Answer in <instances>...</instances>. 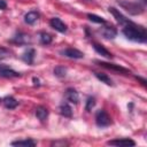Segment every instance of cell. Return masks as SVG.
<instances>
[{"instance_id":"cell-1","label":"cell","mask_w":147,"mask_h":147,"mask_svg":"<svg viewBox=\"0 0 147 147\" xmlns=\"http://www.w3.org/2000/svg\"><path fill=\"white\" fill-rule=\"evenodd\" d=\"M123 34L129 40H132V41H136V42H145L147 40L146 29L144 26L137 25V24H134L132 22L124 26Z\"/></svg>"},{"instance_id":"cell-2","label":"cell","mask_w":147,"mask_h":147,"mask_svg":"<svg viewBox=\"0 0 147 147\" xmlns=\"http://www.w3.org/2000/svg\"><path fill=\"white\" fill-rule=\"evenodd\" d=\"M117 3L131 15H140L145 11V7L138 2H131L127 0H117Z\"/></svg>"},{"instance_id":"cell-3","label":"cell","mask_w":147,"mask_h":147,"mask_svg":"<svg viewBox=\"0 0 147 147\" xmlns=\"http://www.w3.org/2000/svg\"><path fill=\"white\" fill-rule=\"evenodd\" d=\"M95 123L99 127H107L111 124V118L106 110L100 109L95 114Z\"/></svg>"},{"instance_id":"cell-4","label":"cell","mask_w":147,"mask_h":147,"mask_svg":"<svg viewBox=\"0 0 147 147\" xmlns=\"http://www.w3.org/2000/svg\"><path fill=\"white\" fill-rule=\"evenodd\" d=\"M95 63H98L100 67H103L106 69H109V70H114L116 72H119V74H123V75H130V70H127L126 68L124 67H121L118 64H114V63H107V62H102V61H95Z\"/></svg>"},{"instance_id":"cell-5","label":"cell","mask_w":147,"mask_h":147,"mask_svg":"<svg viewBox=\"0 0 147 147\" xmlns=\"http://www.w3.org/2000/svg\"><path fill=\"white\" fill-rule=\"evenodd\" d=\"M108 10H109V13H111L113 14V16L116 18V21L119 23V24H122V25H127L129 23H131V21H129V18H126L118 9H116L115 7H109L108 8Z\"/></svg>"},{"instance_id":"cell-6","label":"cell","mask_w":147,"mask_h":147,"mask_svg":"<svg viewBox=\"0 0 147 147\" xmlns=\"http://www.w3.org/2000/svg\"><path fill=\"white\" fill-rule=\"evenodd\" d=\"M21 74L13 70L11 68L5 65V64H0V77H5V78H14V77H20Z\"/></svg>"},{"instance_id":"cell-7","label":"cell","mask_w":147,"mask_h":147,"mask_svg":"<svg viewBox=\"0 0 147 147\" xmlns=\"http://www.w3.org/2000/svg\"><path fill=\"white\" fill-rule=\"evenodd\" d=\"M107 145L110 146H123V147H127V146H134L136 142L129 138H123V139H114V140H109L107 142Z\"/></svg>"},{"instance_id":"cell-8","label":"cell","mask_w":147,"mask_h":147,"mask_svg":"<svg viewBox=\"0 0 147 147\" xmlns=\"http://www.w3.org/2000/svg\"><path fill=\"white\" fill-rule=\"evenodd\" d=\"M49 24H51V26H52L54 30H56V31H59V32L64 33V32L67 31V25H65L59 17H53V18H51Z\"/></svg>"},{"instance_id":"cell-9","label":"cell","mask_w":147,"mask_h":147,"mask_svg":"<svg viewBox=\"0 0 147 147\" xmlns=\"http://www.w3.org/2000/svg\"><path fill=\"white\" fill-rule=\"evenodd\" d=\"M61 54L67 57H70V59H83L84 57L83 52H80L76 48H67V49L62 51Z\"/></svg>"},{"instance_id":"cell-10","label":"cell","mask_w":147,"mask_h":147,"mask_svg":"<svg viewBox=\"0 0 147 147\" xmlns=\"http://www.w3.org/2000/svg\"><path fill=\"white\" fill-rule=\"evenodd\" d=\"M11 41L15 42V44H18V45H26V44H29L31 40H30V37H29L28 34H25V33H23V32H18V33H16V34L13 37Z\"/></svg>"},{"instance_id":"cell-11","label":"cell","mask_w":147,"mask_h":147,"mask_svg":"<svg viewBox=\"0 0 147 147\" xmlns=\"http://www.w3.org/2000/svg\"><path fill=\"white\" fill-rule=\"evenodd\" d=\"M100 32H101V34H102L105 38H107V39H113V38H115V37L117 36V30H116L114 26H111V25L103 26V28L100 30Z\"/></svg>"},{"instance_id":"cell-12","label":"cell","mask_w":147,"mask_h":147,"mask_svg":"<svg viewBox=\"0 0 147 147\" xmlns=\"http://www.w3.org/2000/svg\"><path fill=\"white\" fill-rule=\"evenodd\" d=\"M65 98H67V100L69 101V102H71V103H78V101H79V95H78V92L75 90V88H68L67 91H65Z\"/></svg>"},{"instance_id":"cell-13","label":"cell","mask_w":147,"mask_h":147,"mask_svg":"<svg viewBox=\"0 0 147 147\" xmlns=\"http://www.w3.org/2000/svg\"><path fill=\"white\" fill-rule=\"evenodd\" d=\"M34 55H36V51L33 48H28L23 55H22V60L24 62H26L28 64H32L33 63V60H34Z\"/></svg>"},{"instance_id":"cell-14","label":"cell","mask_w":147,"mask_h":147,"mask_svg":"<svg viewBox=\"0 0 147 147\" xmlns=\"http://www.w3.org/2000/svg\"><path fill=\"white\" fill-rule=\"evenodd\" d=\"M93 47H94L95 52L99 53L100 55H102V56H105V57H107V59H111V57H113V54H111L107 48H105L102 45H100V44H98V42H94V44H93Z\"/></svg>"},{"instance_id":"cell-15","label":"cell","mask_w":147,"mask_h":147,"mask_svg":"<svg viewBox=\"0 0 147 147\" xmlns=\"http://www.w3.org/2000/svg\"><path fill=\"white\" fill-rule=\"evenodd\" d=\"M2 103L7 109H14L18 106V101L13 96H6L2 99Z\"/></svg>"},{"instance_id":"cell-16","label":"cell","mask_w":147,"mask_h":147,"mask_svg":"<svg viewBox=\"0 0 147 147\" xmlns=\"http://www.w3.org/2000/svg\"><path fill=\"white\" fill-rule=\"evenodd\" d=\"M36 116L40 119V121H45L48 117V110L46 107L44 106H39L36 108Z\"/></svg>"},{"instance_id":"cell-17","label":"cell","mask_w":147,"mask_h":147,"mask_svg":"<svg viewBox=\"0 0 147 147\" xmlns=\"http://www.w3.org/2000/svg\"><path fill=\"white\" fill-rule=\"evenodd\" d=\"M38 18H39V14H38L37 11L32 10V11H29V13L24 16V22H25L26 24H33Z\"/></svg>"},{"instance_id":"cell-18","label":"cell","mask_w":147,"mask_h":147,"mask_svg":"<svg viewBox=\"0 0 147 147\" xmlns=\"http://www.w3.org/2000/svg\"><path fill=\"white\" fill-rule=\"evenodd\" d=\"M13 146H24V147H33L37 145V142L32 139H24V140H17L11 142Z\"/></svg>"},{"instance_id":"cell-19","label":"cell","mask_w":147,"mask_h":147,"mask_svg":"<svg viewBox=\"0 0 147 147\" xmlns=\"http://www.w3.org/2000/svg\"><path fill=\"white\" fill-rule=\"evenodd\" d=\"M60 114L64 117H71L72 116V109L68 103H62L60 106Z\"/></svg>"},{"instance_id":"cell-20","label":"cell","mask_w":147,"mask_h":147,"mask_svg":"<svg viewBox=\"0 0 147 147\" xmlns=\"http://www.w3.org/2000/svg\"><path fill=\"white\" fill-rule=\"evenodd\" d=\"M94 75H95V77L99 79V80H101L102 83H105V84H107V85H113V80H111V78L110 77H108L106 74H102V72H94Z\"/></svg>"},{"instance_id":"cell-21","label":"cell","mask_w":147,"mask_h":147,"mask_svg":"<svg viewBox=\"0 0 147 147\" xmlns=\"http://www.w3.org/2000/svg\"><path fill=\"white\" fill-rule=\"evenodd\" d=\"M54 75H55L56 77H60V78L64 77V76L67 75V68H65V67H62V65L55 67V68H54Z\"/></svg>"},{"instance_id":"cell-22","label":"cell","mask_w":147,"mask_h":147,"mask_svg":"<svg viewBox=\"0 0 147 147\" xmlns=\"http://www.w3.org/2000/svg\"><path fill=\"white\" fill-rule=\"evenodd\" d=\"M52 40H53V38H52L51 34H48L46 32H41L40 33V42L42 45H49L52 42Z\"/></svg>"},{"instance_id":"cell-23","label":"cell","mask_w":147,"mask_h":147,"mask_svg":"<svg viewBox=\"0 0 147 147\" xmlns=\"http://www.w3.org/2000/svg\"><path fill=\"white\" fill-rule=\"evenodd\" d=\"M87 17H88L90 21H92L94 23H99V24H105L106 23V20L105 18H102V17L95 15V14H87Z\"/></svg>"},{"instance_id":"cell-24","label":"cell","mask_w":147,"mask_h":147,"mask_svg":"<svg viewBox=\"0 0 147 147\" xmlns=\"http://www.w3.org/2000/svg\"><path fill=\"white\" fill-rule=\"evenodd\" d=\"M94 106H95V99H94L93 96L87 98V100H86V105H85V109H86V111H91L92 108H94Z\"/></svg>"},{"instance_id":"cell-25","label":"cell","mask_w":147,"mask_h":147,"mask_svg":"<svg viewBox=\"0 0 147 147\" xmlns=\"http://www.w3.org/2000/svg\"><path fill=\"white\" fill-rule=\"evenodd\" d=\"M8 56H10V51L5 48V47H1L0 46V60H3V59H7Z\"/></svg>"},{"instance_id":"cell-26","label":"cell","mask_w":147,"mask_h":147,"mask_svg":"<svg viewBox=\"0 0 147 147\" xmlns=\"http://www.w3.org/2000/svg\"><path fill=\"white\" fill-rule=\"evenodd\" d=\"M7 8V2L5 0H0V9H6Z\"/></svg>"},{"instance_id":"cell-27","label":"cell","mask_w":147,"mask_h":147,"mask_svg":"<svg viewBox=\"0 0 147 147\" xmlns=\"http://www.w3.org/2000/svg\"><path fill=\"white\" fill-rule=\"evenodd\" d=\"M52 145H53V146H57V145H63V146H64V145H68V142H65L64 140H62V141H55V142H53Z\"/></svg>"},{"instance_id":"cell-28","label":"cell","mask_w":147,"mask_h":147,"mask_svg":"<svg viewBox=\"0 0 147 147\" xmlns=\"http://www.w3.org/2000/svg\"><path fill=\"white\" fill-rule=\"evenodd\" d=\"M33 83H34V85H36V86H39V85H40V84H39V79H38V78H36V77L33 78Z\"/></svg>"},{"instance_id":"cell-29","label":"cell","mask_w":147,"mask_h":147,"mask_svg":"<svg viewBox=\"0 0 147 147\" xmlns=\"http://www.w3.org/2000/svg\"><path fill=\"white\" fill-rule=\"evenodd\" d=\"M137 79H139V80L142 83V85H146V80H145L144 78H141V77H137Z\"/></svg>"},{"instance_id":"cell-30","label":"cell","mask_w":147,"mask_h":147,"mask_svg":"<svg viewBox=\"0 0 147 147\" xmlns=\"http://www.w3.org/2000/svg\"><path fill=\"white\" fill-rule=\"evenodd\" d=\"M142 2H147V0H142Z\"/></svg>"}]
</instances>
